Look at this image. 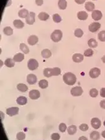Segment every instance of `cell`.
Masks as SVG:
<instances>
[{
  "instance_id": "1",
  "label": "cell",
  "mask_w": 105,
  "mask_h": 140,
  "mask_svg": "<svg viewBox=\"0 0 105 140\" xmlns=\"http://www.w3.org/2000/svg\"><path fill=\"white\" fill-rule=\"evenodd\" d=\"M76 76L71 72H67L63 76V80L67 85L72 86L76 82Z\"/></svg>"
},
{
  "instance_id": "2",
  "label": "cell",
  "mask_w": 105,
  "mask_h": 140,
  "mask_svg": "<svg viewBox=\"0 0 105 140\" xmlns=\"http://www.w3.org/2000/svg\"><path fill=\"white\" fill-rule=\"evenodd\" d=\"M62 32L60 30H55L50 35V38L54 42H59L62 38Z\"/></svg>"
},
{
  "instance_id": "3",
  "label": "cell",
  "mask_w": 105,
  "mask_h": 140,
  "mask_svg": "<svg viewBox=\"0 0 105 140\" xmlns=\"http://www.w3.org/2000/svg\"><path fill=\"white\" fill-rule=\"evenodd\" d=\"M28 69L30 70H35L39 67V62L37 60L34 58H31L28 60V64H27Z\"/></svg>"
},
{
  "instance_id": "4",
  "label": "cell",
  "mask_w": 105,
  "mask_h": 140,
  "mask_svg": "<svg viewBox=\"0 0 105 140\" xmlns=\"http://www.w3.org/2000/svg\"><path fill=\"white\" fill-rule=\"evenodd\" d=\"M82 93H83V90H82V88L80 86L74 87V88H72L71 90V94H72V96L75 97L80 96L82 95Z\"/></svg>"
},
{
  "instance_id": "5",
  "label": "cell",
  "mask_w": 105,
  "mask_h": 140,
  "mask_svg": "<svg viewBox=\"0 0 105 140\" xmlns=\"http://www.w3.org/2000/svg\"><path fill=\"white\" fill-rule=\"evenodd\" d=\"M26 23L28 24L32 25L35 22V13L34 12H30L28 15L25 18Z\"/></svg>"
},
{
  "instance_id": "6",
  "label": "cell",
  "mask_w": 105,
  "mask_h": 140,
  "mask_svg": "<svg viewBox=\"0 0 105 140\" xmlns=\"http://www.w3.org/2000/svg\"><path fill=\"white\" fill-rule=\"evenodd\" d=\"M100 74H101V70L97 67H94L89 71V76L92 78H96L98 77Z\"/></svg>"
},
{
  "instance_id": "7",
  "label": "cell",
  "mask_w": 105,
  "mask_h": 140,
  "mask_svg": "<svg viewBox=\"0 0 105 140\" xmlns=\"http://www.w3.org/2000/svg\"><path fill=\"white\" fill-rule=\"evenodd\" d=\"M101 24L98 22H93L89 25V30L92 33H95L100 28Z\"/></svg>"
},
{
  "instance_id": "8",
  "label": "cell",
  "mask_w": 105,
  "mask_h": 140,
  "mask_svg": "<svg viewBox=\"0 0 105 140\" xmlns=\"http://www.w3.org/2000/svg\"><path fill=\"white\" fill-rule=\"evenodd\" d=\"M19 108L17 107H12L7 109V114L10 116H13L18 114Z\"/></svg>"
},
{
  "instance_id": "9",
  "label": "cell",
  "mask_w": 105,
  "mask_h": 140,
  "mask_svg": "<svg viewBox=\"0 0 105 140\" xmlns=\"http://www.w3.org/2000/svg\"><path fill=\"white\" fill-rule=\"evenodd\" d=\"M91 124L94 129L97 130V129H99L101 127V121L99 120V119L97 118H92V120H91Z\"/></svg>"
},
{
  "instance_id": "10",
  "label": "cell",
  "mask_w": 105,
  "mask_h": 140,
  "mask_svg": "<svg viewBox=\"0 0 105 140\" xmlns=\"http://www.w3.org/2000/svg\"><path fill=\"white\" fill-rule=\"evenodd\" d=\"M102 12L99 10H94L92 12V14H91V17L92 19L95 21H98L102 18Z\"/></svg>"
},
{
  "instance_id": "11",
  "label": "cell",
  "mask_w": 105,
  "mask_h": 140,
  "mask_svg": "<svg viewBox=\"0 0 105 140\" xmlns=\"http://www.w3.org/2000/svg\"><path fill=\"white\" fill-rule=\"evenodd\" d=\"M40 93L38 90L33 89V90H32L30 91L29 97L31 99L35 100V99H39V98H40Z\"/></svg>"
},
{
  "instance_id": "12",
  "label": "cell",
  "mask_w": 105,
  "mask_h": 140,
  "mask_svg": "<svg viewBox=\"0 0 105 140\" xmlns=\"http://www.w3.org/2000/svg\"><path fill=\"white\" fill-rule=\"evenodd\" d=\"M27 80L30 85H33L37 82V77L34 74H28L27 77Z\"/></svg>"
},
{
  "instance_id": "13",
  "label": "cell",
  "mask_w": 105,
  "mask_h": 140,
  "mask_svg": "<svg viewBox=\"0 0 105 140\" xmlns=\"http://www.w3.org/2000/svg\"><path fill=\"white\" fill-rule=\"evenodd\" d=\"M28 44L30 45H35L39 42V38L36 35H31L28 38Z\"/></svg>"
},
{
  "instance_id": "14",
  "label": "cell",
  "mask_w": 105,
  "mask_h": 140,
  "mask_svg": "<svg viewBox=\"0 0 105 140\" xmlns=\"http://www.w3.org/2000/svg\"><path fill=\"white\" fill-rule=\"evenodd\" d=\"M72 60L74 62L79 63L84 60V55L81 54H75L72 56Z\"/></svg>"
},
{
  "instance_id": "15",
  "label": "cell",
  "mask_w": 105,
  "mask_h": 140,
  "mask_svg": "<svg viewBox=\"0 0 105 140\" xmlns=\"http://www.w3.org/2000/svg\"><path fill=\"white\" fill-rule=\"evenodd\" d=\"M87 17H88V14L86 12L81 11L77 13V18L80 20H87Z\"/></svg>"
},
{
  "instance_id": "16",
  "label": "cell",
  "mask_w": 105,
  "mask_h": 140,
  "mask_svg": "<svg viewBox=\"0 0 105 140\" xmlns=\"http://www.w3.org/2000/svg\"><path fill=\"white\" fill-rule=\"evenodd\" d=\"M24 58H25L24 54H22V53H18V54H16L14 57H13V60H14L15 62H20L23 60Z\"/></svg>"
},
{
  "instance_id": "17",
  "label": "cell",
  "mask_w": 105,
  "mask_h": 140,
  "mask_svg": "<svg viewBox=\"0 0 105 140\" xmlns=\"http://www.w3.org/2000/svg\"><path fill=\"white\" fill-rule=\"evenodd\" d=\"M13 25L15 26L16 28L21 29L23 28L25 24L22 21L20 20H15L13 21Z\"/></svg>"
},
{
  "instance_id": "18",
  "label": "cell",
  "mask_w": 105,
  "mask_h": 140,
  "mask_svg": "<svg viewBox=\"0 0 105 140\" xmlns=\"http://www.w3.org/2000/svg\"><path fill=\"white\" fill-rule=\"evenodd\" d=\"M85 8L88 12H93L95 8V5L92 2H88L85 3Z\"/></svg>"
},
{
  "instance_id": "19",
  "label": "cell",
  "mask_w": 105,
  "mask_h": 140,
  "mask_svg": "<svg viewBox=\"0 0 105 140\" xmlns=\"http://www.w3.org/2000/svg\"><path fill=\"white\" fill-rule=\"evenodd\" d=\"M41 55L43 58H48L51 57L52 53L51 51L50 50H49V49H44V50H43L42 51Z\"/></svg>"
},
{
  "instance_id": "20",
  "label": "cell",
  "mask_w": 105,
  "mask_h": 140,
  "mask_svg": "<svg viewBox=\"0 0 105 140\" xmlns=\"http://www.w3.org/2000/svg\"><path fill=\"white\" fill-rule=\"evenodd\" d=\"M29 14V12L27 9H22L18 12V16L22 18H26Z\"/></svg>"
},
{
  "instance_id": "21",
  "label": "cell",
  "mask_w": 105,
  "mask_h": 140,
  "mask_svg": "<svg viewBox=\"0 0 105 140\" xmlns=\"http://www.w3.org/2000/svg\"><path fill=\"white\" fill-rule=\"evenodd\" d=\"M67 3L66 0H59L58 6L60 10H65L67 8Z\"/></svg>"
},
{
  "instance_id": "22",
  "label": "cell",
  "mask_w": 105,
  "mask_h": 140,
  "mask_svg": "<svg viewBox=\"0 0 105 140\" xmlns=\"http://www.w3.org/2000/svg\"><path fill=\"white\" fill-rule=\"evenodd\" d=\"M38 18L41 21H47L49 18V15L45 12H41L38 15Z\"/></svg>"
},
{
  "instance_id": "23",
  "label": "cell",
  "mask_w": 105,
  "mask_h": 140,
  "mask_svg": "<svg viewBox=\"0 0 105 140\" xmlns=\"http://www.w3.org/2000/svg\"><path fill=\"white\" fill-rule=\"evenodd\" d=\"M17 104H19V105H25L27 103V98L24 96H20L18 97L17 99Z\"/></svg>"
},
{
  "instance_id": "24",
  "label": "cell",
  "mask_w": 105,
  "mask_h": 140,
  "mask_svg": "<svg viewBox=\"0 0 105 140\" xmlns=\"http://www.w3.org/2000/svg\"><path fill=\"white\" fill-rule=\"evenodd\" d=\"M17 89L19 91L22 92H25L27 91L28 89V88L27 86H26L24 84H18L17 86Z\"/></svg>"
},
{
  "instance_id": "25",
  "label": "cell",
  "mask_w": 105,
  "mask_h": 140,
  "mask_svg": "<svg viewBox=\"0 0 105 140\" xmlns=\"http://www.w3.org/2000/svg\"><path fill=\"white\" fill-rule=\"evenodd\" d=\"M68 134L70 135H73L77 132V127L75 125H71L67 128Z\"/></svg>"
},
{
  "instance_id": "26",
  "label": "cell",
  "mask_w": 105,
  "mask_h": 140,
  "mask_svg": "<svg viewBox=\"0 0 105 140\" xmlns=\"http://www.w3.org/2000/svg\"><path fill=\"white\" fill-rule=\"evenodd\" d=\"M15 64V62L14 61V60L12 59V58H7L5 62V65L10 68L14 67Z\"/></svg>"
},
{
  "instance_id": "27",
  "label": "cell",
  "mask_w": 105,
  "mask_h": 140,
  "mask_svg": "<svg viewBox=\"0 0 105 140\" xmlns=\"http://www.w3.org/2000/svg\"><path fill=\"white\" fill-rule=\"evenodd\" d=\"M90 138L92 140H98L100 138V134L97 131H92L90 134Z\"/></svg>"
},
{
  "instance_id": "28",
  "label": "cell",
  "mask_w": 105,
  "mask_h": 140,
  "mask_svg": "<svg viewBox=\"0 0 105 140\" xmlns=\"http://www.w3.org/2000/svg\"><path fill=\"white\" fill-rule=\"evenodd\" d=\"M39 86L41 89H46L48 87V81L45 79H42L39 81Z\"/></svg>"
},
{
  "instance_id": "29",
  "label": "cell",
  "mask_w": 105,
  "mask_h": 140,
  "mask_svg": "<svg viewBox=\"0 0 105 140\" xmlns=\"http://www.w3.org/2000/svg\"><path fill=\"white\" fill-rule=\"evenodd\" d=\"M3 32H4V34L6 35L10 36V35H12L13 34V30L10 26H7L3 29Z\"/></svg>"
},
{
  "instance_id": "30",
  "label": "cell",
  "mask_w": 105,
  "mask_h": 140,
  "mask_svg": "<svg viewBox=\"0 0 105 140\" xmlns=\"http://www.w3.org/2000/svg\"><path fill=\"white\" fill-rule=\"evenodd\" d=\"M20 50L23 52V54H27L29 53L30 50H29V48H28V46H27V45H26L25 44H23V43H22V44H20Z\"/></svg>"
},
{
  "instance_id": "31",
  "label": "cell",
  "mask_w": 105,
  "mask_h": 140,
  "mask_svg": "<svg viewBox=\"0 0 105 140\" xmlns=\"http://www.w3.org/2000/svg\"><path fill=\"white\" fill-rule=\"evenodd\" d=\"M88 46L90 48H96L97 46V42L95 39L91 38L88 41Z\"/></svg>"
},
{
  "instance_id": "32",
  "label": "cell",
  "mask_w": 105,
  "mask_h": 140,
  "mask_svg": "<svg viewBox=\"0 0 105 140\" xmlns=\"http://www.w3.org/2000/svg\"><path fill=\"white\" fill-rule=\"evenodd\" d=\"M52 68H45L44 70V76L46 77H50L51 76H52Z\"/></svg>"
},
{
  "instance_id": "33",
  "label": "cell",
  "mask_w": 105,
  "mask_h": 140,
  "mask_svg": "<svg viewBox=\"0 0 105 140\" xmlns=\"http://www.w3.org/2000/svg\"><path fill=\"white\" fill-rule=\"evenodd\" d=\"M52 76H57L60 74L61 70L59 67H54V68H52Z\"/></svg>"
},
{
  "instance_id": "34",
  "label": "cell",
  "mask_w": 105,
  "mask_h": 140,
  "mask_svg": "<svg viewBox=\"0 0 105 140\" xmlns=\"http://www.w3.org/2000/svg\"><path fill=\"white\" fill-rule=\"evenodd\" d=\"M84 35V32L81 29L77 28L74 31V35L77 38H81Z\"/></svg>"
},
{
  "instance_id": "35",
  "label": "cell",
  "mask_w": 105,
  "mask_h": 140,
  "mask_svg": "<svg viewBox=\"0 0 105 140\" xmlns=\"http://www.w3.org/2000/svg\"><path fill=\"white\" fill-rule=\"evenodd\" d=\"M97 38L101 42H105V30L100 32L97 35Z\"/></svg>"
},
{
  "instance_id": "36",
  "label": "cell",
  "mask_w": 105,
  "mask_h": 140,
  "mask_svg": "<svg viewBox=\"0 0 105 140\" xmlns=\"http://www.w3.org/2000/svg\"><path fill=\"white\" fill-rule=\"evenodd\" d=\"M53 20H54V22H55V23H60V22L62 21V18L61 17H60V16L59 15V14H54V15H53Z\"/></svg>"
},
{
  "instance_id": "37",
  "label": "cell",
  "mask_w": 105,
  "mask_h": 140,
  "mask_svg": "<svg viewBox=\"0 0 105 140\" xmlns=\"http://www.w3.org/2000/svg\"><path fill=\"white\" fill-rule=\"evenodd\" d=\"M89 95L92 98H96L98 95V91L96 89H91L89 91Z\"/></svg>"
},
{
  "instance_id": "38",
  "label": "cell",
  "mask_w": 105,
  "mask_h": 140,
  "mask_svg": "<svg viewBox=\"0 0 105 140\" xmlns=\"http://www.w3.org/2000/svg\"><path fill=\"white\" fill-rule=\"evenodd\" d=\"M93 54H94L93 50L91 48H89L85 50L84 52V55L86 56V57H91V56H92Z\"/></svg>"
},
{
  "instance_id": "39",
  "label": "cell",
  "mask_w": 105,
  "mask_h": 140,
  "mask_svg": "<svg viewBox=\"0 0 105 140\" xmlns=\"http://www.w3.org/2000/svg\"><path fill=\"white\" fill-rule=\"evenodd\" d=\"M17 139L18 140H24L25 139V134L23 132H19L17 134Z\"/></svg>"
},
{
  "instance_id": "40",
  "label": "cell",
  "mask_w": 105,
  "mask_h": 140,
  "mask_svg": "<svg viewBox=\"0 0 105 140\" xmlns=\"http://www.w3.org/2000/svg\"><path fill=\"white\" fill-rule=\"evenodd\" d=\"M59 131L62 132H64L67 130V126L65 125V124L64 123H60V125H59Z\"/></svg>"
},
{
  "instance_id": "41",
  "label": "cell",
  "mask_w": 105,
  "mask_h": 140,
  "mask_svg": "<svg viewBox=\"0 0 105 140\" xmlns=\"http://www.w3.org/2000/svg\"><path fill=\"white\" fill-rule=\"evenodd\" d=\"M60 138V136L59 133L57 132H54V133L52 134L51 135V139L52 140H59Z\"/></svg>"
},
{
  "instance_id": "42",
  "label": "cell",
  "mask_w": 105,
  "mask_h": 140,
  "mask_svg": "<svg viewBox=\"0 0 105 140\" xmlns=\"http://www.w3.org/2000/svg\"><path fill=\"white\" fill-rule=\"evenodd\" d=\"M79 129L82 131H87L89 129L88 125L86 124H82L79 126Z\"/></svg>"
},
{
  "instance_id": "43",
  "label": "cell",
  "mask_w": 105,
  "mask_h": 140,
  "mask_svg": "<svg viewBox=\"0 0 105 140\" xmlns=\"http://www.w3.org/2000/svg\"><path fill=\"white\" fill-rule=\"evenodd\" d=\"M35 3H36V4L37 6H40L42 5L43 3H44V1H43V0H35Z\"/></svg>"
},
{
  "instance_id": "44",
  "label": "cell",
  "mask_w": 105,
  "mask_h": 140,
  "mask_svg": "<svg viewBox=\"0 0 105 140\" xmlns=\"http://www.w3.org/2000/svg\"><path fill=\"white\" fill-rule=\"evenodd\" d=\"M100 96L102 98H105V88H102L100 90Z\"/></svg>"
},
{
  "instance_id": "45",
  "label": "cell",
  "mask_w": 105,
  "mask_h": 140,
  "mask_svg": "<svg viewBox=\"0 0 105 140\" xmlns=\"http://www.w3.org/2000/svg\"><path fill=\"white\" fill-rule=\"evenodd\" d=\"M100 106L101 108L105 109V100H102L100 102Z\"/></svg>"
},
{
  "instance_id": "46",
  "label": "cell",
  "mask_w": 105,
  "mask_h": 140,
  "mask_svg": "<svg viewBox=\"0 0 105 140\" xmlns=\"http://www.w3.org/2000/svg\"><path fill=\"white\" fill-rule=\"evenodd\" d=\"M85 2H86V0H75V2L78 4H83Z\"/></svg>"
},
{
  "instance_id": "47",
  "label": "cell",
  "mask_w": 105,
  "mask_h": 140,
  "mask_svg": "<svg viewBox=\"0 0 105 140\" xmlns=\"http://www.w3.org/2000/svg\"><path fill=\"white\" fill-rule=\"evenodd\" d=\"M79 140H87V138L85 136H81V137L79 138Z\"/></svg>"
},
{
  "instance_id": "48",
  "label": "cell",
  "mask_w": 105,
  "mask_h": 140,
  "mask_svg": "<svg viewBox=\"0 0 105 140\" xmlns=\"http://www.w3.org/2000/svg\"><path fill=\"white\" fill-rule=\"evenodd\" d=\"M101 60H102V62H103V63H104V64H105V55H104L103 57H102V58H101Z\"/></svg>"
},
{
  "instance_id": "49",
  "label": "cell",
  "mask_w": 105,
  "mask_h": 140,
  "mask_svg": "<svg viewBox=\"0 0 105 140\" xmlns=\"http://www.w3.org/2000/svg\"><path fill=\"white\" fill-rule=\"evenodd\" d=\"M101 134H102V136L104 138H105V131H103L102 132V133H101Z\"/></svg>"
},
{
  "instance_id": "50",
  "label": "cell",
  "mask_w": 105,
  "mask_h": 140,
  "mask_svg": "<svg viewBox=\"0 0 105 140\" xmlns=\"http://www.w3.org/2000/svg\"><path fill=\"white\" fill-rule=\"evenodd\" d=\"M103 124H104V126H105V121H104V123H103Z\"/></svg>"
},
{
  "instance_id": "51",
  "label": "cell",
  "mask_w": 105,
  "mask_h": 140,
  "mask_svg": "<svg viewBox=\"0 0 105 140\" xmlns=\"http://www.w3.org/2000/svg\"><path fill=\"white\" fill-rule=\"evenodd\" d=\"M94 1H96V0H94Z\"/></svg>"
}]
</instances>
